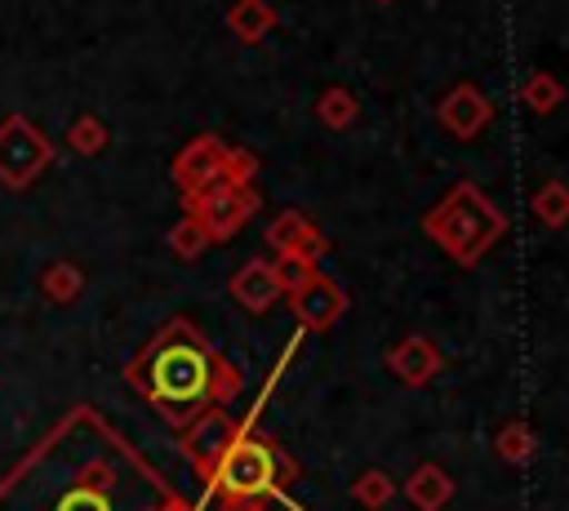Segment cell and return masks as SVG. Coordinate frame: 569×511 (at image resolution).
<instances>
[{"mask_svg":"<svg viewBox=\"0 0 569 511\" xmlns=\"http://www.w3.org/2000/svg\"><path fill=\"white\" fill-rule=\"evenodd\" d=\"M53 160H58V151L36 120H27V116L0 120V182L4 187H13V191L31 187Z\"/></svg>","mask_w":569,"mask_h":511,"instance_id":"cell-5","label":"cell"},{"mask_svg":"<svg viewBox=\"0 0 569 511\" xmlns=\"http://www.w3.org/2000/svg\"><path fill=\"white\" fill-rule=\"evenodd\" d=\"M289 307H293V315H298L302 329L325 333V329H333V324L342 320V311H347V293H342L329 275L316 271L307 284H298V289L289 293Z\"/></svg>","mask_w":569,"mask_h":511,"instance_id":"cell-9","label":"cell"},{"mask_svg":"<svg viewBox=\"0 0 569 511\" xmlns=\"http://www.w3.org/2000/svg\"><path fill=\"white\" fill-rule=\"evenodd\" d=\"M493 458H502L511 467H525L533 458V431H529V422H520V418L502 422L498 435H493Z\"/></svg>","mask_w":569,"mask_h":511,"instance_id":"cell-17","label":"cell"},{"mask_svg":"<svg viewBox=\"0 0 569 511\" xmlns=\"http://www.w3.org/2000/svg\"><path fill=\"white\" fill-rule=\"evenodd\" d=\"M227 289H231V298H236L244 311H271V307L284 298L271 258H249V262H240Z\"/></svg>","mask_w":569,"mask_h":511,"instance_id":"cell-12","label":"cell"},{"mask_svg":"<svg viewBox=\"0 0 569 511\" xmlns=\"http://www.w3.org/2000/svg\"><path fill=\"white\" fill-rule=\"evenodd\" d=\"M307 231H311V218L302 209H284L267 222V244H271V253H293Z\"/></svg>","mask_w":569,"mask_h":511,"instance_id":"cell-19","label":"cell"},{"mask_svg":"<svg viewBox=\"0 0 569 511\" xmlns=\"http://www.w3.org/2000/svg\"><path fill=\"white\" fill-rule=\"evenodd\" d=\"M151 511H200V507H191V502H187V498H178V493H173V489H169V493H164V498H160V502H156V507H151Z\"/></svg>","mask_w":569,"mask_h":511,"instance_id":"cell-27","label":"cell"},{"mask_svg":"<svg viewBox=\"0 0 569 511\" xmlns=\"http://www.w3.org/2000/svg\"><path fill=\"white\" fill-rule=\"evenodd\" d=\"M276 9L267 0H236L227 9V31L240 40V44H262L271 31H276Z\"/></svg>","mask_w":569,"mask_h":511,"instance_id":"cell-14","label":"cell"},{"mask_svg":"<svg viewBox=\"0 0 569 511\" xmlns=\"http://www.w3.org/2000/svg\"><path fill=\"white\" fill-rule=\"evenodd\" d=\"M378 4H391V0H378Z\"/></svg>","mask_w":569,"mask_h":511,"instance_id":"cell-28","label":"cell"},{"mask_svg":"<svg viewBox=\"0 0 569 511\" xmlns=\"http://www.w3.org/2000/svg\"><path fill=\"white\" fill-rule=\"evenodd\" d=\"M107 142H111V129H107L98 116H80V120H71V129H67V147H71L76 156H98V151H107Z\"/></svg>","mask_w":569,"mask_h":511,"instance_id":"cell-22","label":"cell"},{"mask_svg":"<svg viewBox=\"0 0 569 511\" xmlns=\"http://www.w3.org/2000/svg\"><path fill=\"white\" fill-rule=\"evenodd\" d=\"M400 489L413 511H445L453 502V475L440 462H418Z\"/></svg>","mask_w":569,"mask_h":511,"instance_id":"cell-13","label":"cell"},{"mask_svg":"<svg viewBox=\"0 0 569 511\" xmlns=\"http://www.w3.org/2000/svg\"><path fill=\"white\" fill-rule=\"evenodd\" d=\"M222 156H227V142L222 138H213V133L191 138L173 156V182H178V191L182 196H200L213 182H222Z\"/></svg>","mask_w":569,"mask_h":511,"instance_id":"cell-8","label":"cell"},{"mask_svg":"<svg viewBox=\"0 0 569 511\" xmlns=\"http://www.w3.org/2000/svg\"><path fill=\"white\" fill-rule=\"evenodd\" d=\"M396 480L387 475V471H378V467H369V471H360L356 480H351V498L365 507V511H382L391 498H396Z\"/></svg>","mask_w":569,"mask_h":511,"instance_id":"cell-20","label":"cell"},{"mask_svg":"<svg viewBox=\"0 0 569 511\" xmlns=\"http://www.w3.org/2000/svg\"><path fill=\"white\" fill-rule=\"evenodd\" d=\"M124 382L178 431L209 409H227L244 391L240 369L187 315L169 320L124 364Z\"/></svg>","mask_w":569,"mask_h":511,"instance_id":"cell-2","label":"cell"},{"mask_svg":"<svg viewBox=\"0 0 569 511\" xmlns=\"http://www.w3.org/2000/svg\"><path fill=\"white\" fill-rule=\"evenodd\" d=\"M298 480V462L280 449L276 435L258 431L253 418L240 422L231 449L218 458L213 475L204 480L209 498L218 502H244V507H267L271 498H284V489Z\"/></svg>","mask_w":569,"mask_h":511,"instance_id":"cell-3","label":"cell"},{"mask_svg":"<svg viewBox=\"0 0 569 511\" xmlns=\"http://www.w3.org/2000/svg\"><path fill=\"white\" fill-rule=\"evenodd\" d=\"M422 231L458 267H476L507 236V213L476 182H458V187H449L440 196V204L431 213H422Z\"/></svg>","mask_w":569,"mask_h":511,"instance_id":"cell-4","label":"cell"},{"mask_svg":"<svg viewBox=\"0 0 569 511\" xmlns=\"http://www.w3.org/2000/svg\"><path fill=\"white\" fill-rule=\"evenodd\" d=\"M271 267H276V280H280V289H284V293H293L298 284H307V280L316 275V267H311V262H302L298 253H276V258H271Z\"/></svg>","mask_w":569,"mask_h":511,"instance_id":"cell-25","label":"cell"},{"mask_svg":"<svg viewBox=\"0 0 569 511\" xmlns=\"http://www.w3.org/2000/svg\"><path fill=\"white\" fill-rule=\"evenodd\" d=\"M316 120L325 124V129H333V133H342V129H351L356 120H360V98L351 93V89H342V84H329L320 98H316Z\"/></svg>","mask_w":569,"mask_h":511,"instance_id":"cell-16","label":"cell"},{"mask_svg":"<svg viewBox=\"0 0 569 511\" xmlns=\"http://www.w3.org/2000/svg\"><path fill=\"white\" fill-rule=\"evenodd\" d=\"M253 173H258V156L249 147H227V156H222V182L227 187H253Z\"/></svg>","mask_w":569,"mask_h":511,"instance_id":"cell-24","label":"cell"},{"mask_svg":"<svg viewBox=\"0 0 569 511\" xmlns=\"http://www.w3.org/2000/svg\"><path fill=\"white\" fill-rule=\"evenodd\" d=\"M533 213L547 222V227H565L569 222V182L551 178L533 191Z\"/></svg>","mask_w":569,"mask_h":511,"instance_id":"cell-21","label":"cell"},{"mask_svg":"<svg viewBox=\"0 0 569 511\" xmlns=\"http://www.w3.org/2000/svg\"><path fill=\"white\" fill-rule=\"evenodd\" d=\"M236 431H240V422H236L227 409H209V413H200L196 422H187V427L178 431V449H182V458L196 467V475L209 480L213 467H218V458L231 449Z\"/></svg>","mask_w":569,"mask_h":511,"instance_id":"cell-7","label":"cell"},{"mask_svg":"<svg viewBox=\"0 0 569 511\" xmlns=\"http://www.w3.org/2000/svg\"><path fill=\"white\" fill-rule=\"evenodd\" d=\"M258 204H262V196H258L253 187H227V182H213V187L200 191V196H182V213L204 227L209 244L231 240V236L258 213Z\"/></svg>","mask_w":569,"mask_h":511,"instance_id":"cell-6","label":"cell"},{"mask_svg":"<svg viewBox=\"0 0 569 511\" xmlns=\"http://www.w3.org/2000/svg\"><path fill=\"white\" fill-rule=\"evenodd\" d=\"M387 369H391V378H400L405 387H427V382L445 369V355H440V347H436L427 333H405V338L387 351Z\"/></svg>","mask_w":569,"mask_h":511,"instance_id":"cell-11","label":"cell"},{"mask_svg":"<svg viewBox=\"0 0 569 511\" xmlns=\"http://www.w3.org/2000/svg\"><path fill=\"white\" fill-rule=\"evenodd\" d=\"M169 249L182 258V262H191V258H200L204 249H209V236H204V227L196 222V218H178L173 227H169Z\"/></svg>","mask_w":569,"mask_h":511,"instance_id":"cell-23","label":"cell"},{"mask_svg":"<svg viewBox=\"0 0 569 511\" xmlns=\"http://www.w3.org/2000/svg\"><path fill=\"white\" fill-rule=\"evenodd\" d=\"M436 120L445 124V133H449V138L471 142V138H480V133H485V124L493 120V107H489V98H485L476 84H453V89L440 98Z\"/></svg>","mask_w":569,"mask_h":511,"instance_id":"cell-10","label":"cell"},{"mask_svg":"<svg viewBox=\"0 0 569 511\" xmlns=\"http://www.w3.org/2000/svg\"><path fill=\"white\" fill-rule=\"evenodd\" d=\"M520 102L533 111V116H547L565 102V84L551 76V71H533L525 84H520Z\"/></svg>","mask_w":569,"mask_h":511,"instance_id":"cell-18","label":"cell"},{"mask_svg":"<svg viewBox=\"0 0 569 511\" xmlns=\"http://www.w3.org/2000/svg\"><path fill=\"white\" fill-rule=\"evenodd\" d=\"M147 471L93 404H76L0 475V511H120V484Z\"/></svg>","mask_w":569,"mask_h":511,"instance_id":"cell-1","label":"cell"},{"mask_svg":"<svg viewBox=\"0 0 569 511\" xmlns=\"http://www.w3.org/2000/svg\"><path fill=\"white\" fill-rule=\"evenodd\" d=\"M293 253H298L302 262H311V267H320V258L329 253V240L320 236V227H311V231H307V236L298 240V249H293Z\"/></svg>","mask_w":569,"mask_h":511,"instance_id":"cell-26","label":"cell"},{"mask_svg":"<svg viewBox=\"0 0 569 511\" xmlns=\"http://www.w3.org/2000/svg\"><path fill=\"white\" fill-rule=\"evenodd\" d=\"M84 271L71 262V258H53L44 271H40V298L44 302H53V307H71V302H80V293H84Z\"/></svg>","mask_w":569,"mask_h":511,"instance_id":"cell-15","label":"cell"}]
</instances>
